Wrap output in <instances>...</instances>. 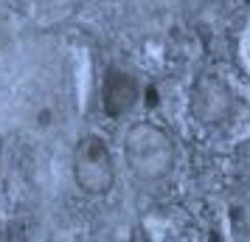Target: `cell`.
Listing matches in <instances>:
<instances>
[{
  "mask_svg": "<svg viewBox=\"0 0 250 242\" xmlns=\"http://www.w3.org/2000/svg\"><path fill=\"white\" fill-rule=\"evenodd\" d=\"M188 107L203 127H228L236 121L242 102L216 73H203L194 82Z\"/></svg>",
  "mask_w": 250,
  "mask_h": 242,
  "instance_id": "obj_3",
  "label": "cell"
},
{
  "mask_svg": "<svg viewBox=\"0 0 250 242\" xmlns=\"http://www.w3.org/2000/svg\"><path fill=\"white\" fill-rule=\"evenodd\" d=\"M124 161L129 172L144 183H158L169 177L177 161L174 141L163 127L152 121H138L124 135Z\"/></svg>",
  "mask_w": 250,
  "mask_h": 242,
  "instance_id": "obj_1",
  "label": "cell"
},
{
  "mask_svg": "<svg viewBox=\"0 0 250 242\" xmlns=\"http://www.w3.org/2000/svg\"><path fill=\"white\" fill-rule=\"evenodd\" d=\"M0 158H3V135H0Z\"/></svg>",
  "mask_w": 250,
  "mask_h": 242,
  "instance_id": "obj_5",
  "label": "cell"
},
{
  "mask_svg": "<svg viewBox=\"0 0 250 242\" xmlns=\"http://www.w3.org/2000/svg\"><path fill=\"white\" fill-rule=\"evenodd\" d=\"M138 96H141V88H138L135 76H129L126 70H118V68L107 70L102 85V104H104V113L110 118L126 115L135 107Z\"/></svg>",
  "mask_w": 250,
  "mask_h": 242,
  "instance_id": "obj_4",
  "label": "cell"
},
{
  "mask_svg": "<svg viewBox=\"0 0 250 242\" xmlns=\"http://www.w3.org/2000/svg\"><path fill=\"white\" fill-rule=\"evenodd\" d=\"M73 180L84 195L102 197L115 183V161L107 141L96 132H87L73 147Z\"/></svg>",
  "mask_w": 250,
  "mask_h": 242,
  "instance_id": "obj_2",
  "label": "cell"
}]
</instances>
